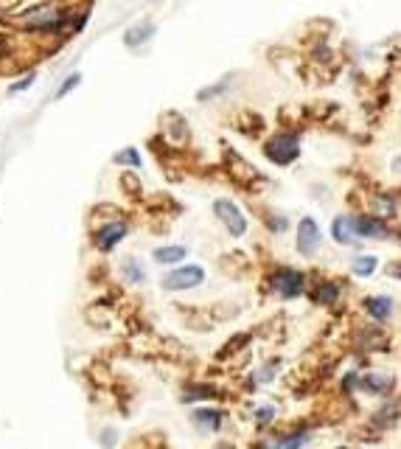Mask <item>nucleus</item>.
<instances>
[{
  "instance_id": "obj_17",
  "label": "nucleus",
  "mask_w": 401,
  "mask_h": 449,
  "mask_svg": "<svg viewBox=\"0 0 401 449\" xmlns=\"http://www.w3.org/2000/svg\"><path fill=\"white\" fill-rule=\"evenodd\" d=\"M76 84H79V76H73L70 82H65V84H62V90H59V96H65V93H68L70 87H76Z\"/></svg>"
},
{
  "instance_id": "obj_5",
  "label": "nucleus",
  "mask_w": 401,
  "mask_h": 449,
  "mask_svg": "<svg viewBox=\"0 0 401 449\" xmlns=\"http://www.w3.org/2000/svg\"><path fill=\"white\" fill-rule=\"evenodd\" d=\"M317 247H320V230H317V224H314V220H303L300 230H298V250L303 255H312Z\"/></svg>"
},
{
  "instance_id": "obj_15",
  "label": "nucleus",
  "mask_w": 401,
  "mask_h": 449,
  "mask_svg": "<svg viewBox=\"0 0 401 449\" xmlns=\"http://www.w3.org/2000/svg\"><path fill=\"white\" fill-rule=\"evenodd\" d=\"M115 160L121 163V160H129V163H138V152L135 149H127V152H121V155H115Z\"/></svg>"
},
{
  "instance_id": "obj_13",
  "label": "nucleus",
  "mask_w": 401,
  "mask_h": 449,
  "mask_svg": "<svg viewBox=\"0 0 401 449\" xmlns=\"http://www.w3.org/2000/svg\"><path fill=\"white\" fill-rule=\"evenodd\" d=\"M376 270V258L374 255H359L357 261H354V272L357 275H371Z\"/></svg>"
},
{
  "instance_id": "obj_1",
  "label": "nucleus",
  "mask_w": 401,
  "mask_h": 449,
  "mask_svg": "<svg viewBox=\"0 0 401 449\" xmlns=\"http://www.w3.org/2000/svg\"><path fill=\"white\" fill-rule=\"evenodd\" d=\"M202 278H205V272H202L200 267H180V270H174V272L166 275L163 286L166 289H191V286L202 284Z\"/></svg>"
},
{
  "instance_id": "obj_6",
  "label": "nucleus",
  "mask_w": 401,
  "mask_h": 449,
  "mask_svg": "<svg viewBox=\"0 0 401 449\" xmlns=\"http://www.w3.org/2000/svg\"><path fill=\"white\" fill-rule=\"evenodd\" d=\"M334 239H337L340 244H357V241H359V233H357V227H354V220L337 217V220H334Z\"/></svg>"
},
{
  "instance_id": "obj_10",
  "label": "nucleus",
  "mask_w": 401,
  "mask_h": 449,
  "mask_svg": "<svg viewBox=\"0 0 401 449\" xmlns=\"http://www.w3.org/2000/svg\"><path fill=\"white\" fill-rule=\"evenodd\" d=\"M124 233H127V230H124V224H110V227H104V230L98 233V247H104V250H107V247H113V244H115Z\"/></svg>"
},
{
  "instance_id": "obj_3",
  "label": "nucleus",
  "mask_w": 401,
  "mask_h": 449,
  "mask_svg": "<svg viewBox=\"0 0 401 449\" xmlns=\"http://www.w3.org/2000/svg\"><path fill=\"white\" fill-rule=\"evenodd\" d=\"M216 214H219V220L227 224V230L233 233V236H241L244 233V227H247V222H244V217H241V211L233 205V203H227V200H219L216 205Z\"/></svg>"
},
{
  "instance_id": "obj_16",
  "label": "nucleus",
  "mask_w": 401,
  "mask_h": 449,
  "mask_svg": "<svg viewBox=\"0 0 401 449\" xmlns=\"http://www.w3.org/2000/svg\"><path fill=\"white\" fill-rule=\"evenodd\" d=\"M197 419H200V422H205V424H208V427H219V422H216V419H219V416H213V413H200V416H197Z\"/></svg>"
},
{
  "instance_id": "obj_7",
  "label": "nucleus",
  "mask_w": 401,
  "mask_h": 449,
  "mask_svg": "<svg viewBox=\"0 0 401 449\" xmlns=\"http://www.w3.org/2000/svg\"><path fill=\"white\" fill-rule=\"evenodd\" d=\"M354 227H357V233H359V239H385L388 233H385V227L376 222V220H371V217H359V220H354Z\"/></svg>"
},
{
  "instance_id": "obj_2",
  "label": "nucleus",
  "mask_w": 401,
  "mask_h": 449,
  "mask_svg": "<svg viewBox=\"0 0 401 449\" xmlns=\"http://www.w3.org/2000/svg\"><path fill=\"white\" fill-rule=\"evenodd\" d=\"M267 158L275 163H289L298 158V141L295 138H275L267 144Z\"/></svg>"
},
{
  "instance_id": "obj_8",
  "label": "nucleus",
  "mask_w": 401,
  "mask_h": 449,
  "mask_svg": "<svg viewBox=\"0 0 401 449\" xmlns=\"http://www.w3.org/2000/svg\"><path fill=\"white\" fill-rule=\"evenodd\" d=\"M365 306H368V315L376 317V320H388V317L393 315V301H390V298H382V295H379V298H368Z\"/></svg>"
},
{
  "instance_id": "obj_14",
  "label": "nucleus",
  "mask_w": 401,
  "mask_h": 449,
  "mask_svg": "<svg viewBox=\"0 0 401 449\" xmlns=\"http://www.w3.org/2000/svg\"><path fill=\"white\" fill-rule=\"evenodd\" d=\"M334 298H337V286H331V284H329V286H323V289L317 292V301H320V303H331Z\"/></svg>"
},
{
  "instance_id": "obj_4",
  "label": "nucleus",
  "mask_w": 401,
  "mask_h": 449,
  "mask_svg": "<svg viewBox=\"0 0 401 449\" xmlns=\"http://www.w3.org/2000/svg\"><path fill=\"white\" fill-rule=\"evenodd\" d=\"M272 284H275V289H278L284 298H295V295L303 292V275L295 272V270H281V272L272 278Z\"/></svg>"
},
{
  "instance_id": "obj_12",
  "label": "nucleus",
  "mask_w": 401,
  "mask_h": 449,
  "mask_svg": "<svg viewBox=\"0 0 401 449\" xmlns=\"http://www.w3.org/2000/svg\"><path fill=\"white\" fill-rule=\"evenodd\" d=\"M155 258H158L160 264L183 261V258H186V247H160V250H155Z\"/></svg>"
},
{
  "instance_id": "obj_11",
  "label": "nucleus",
  "mask_w": 401,
  "mask_h": 449,
  "mask_svg": "<svg viewBox=\"0 0 401 449\" xmlns=\"http://www.w3.org/2000/svg\"><path fill=\"white\" fill-rule=\"evenodd\" d=\"M25 20H28V23H37V25H53V23L59 20V14L48 6V8H37V11L25 14Z\"/></svg>"
},
{
  "instance_id": "obj_9",
  "label": "nucleus",
  "mask_w": 401,
  "mask_h": 449,
  "mask_svg": "<svg viewBox=\"0 0 401 449\" xmlns=\"http://www.w3.org/2000/svg\"><path fill=\"white\" fill-rule=\"evenodd\" d=\"M362 385L371 391V393H388V391H393V377H382V374H368L365 379H362Z\"/></svg>"
}]
</instances>
